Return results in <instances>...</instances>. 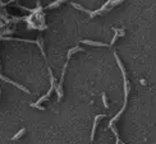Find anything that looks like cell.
Returning <instances> with one entry per match:
<instances>
[{
	"label": "cell",
	"mask_w": 156,
	"mask_h": 144,
	"mask_svg": "<svg viewBox=\"0 0 156 144\" xmlns=\"http://www.w3.org/2000/svg\"><path fill=\"white\" fill-rule=\"evenodd\" d=\"M105 116H106L105 113H102V115H99V116H96V117H95L94 126H92V131H91V142H92V140H94V138H95V131H96V128H97L99 120H100V119H102V117H105Z\"/></svg>",
	"instance_id": "cell-4"
},
{
	"label": "cell",
	"mask_w": 156,
	"mask_h": 144,
	"mask_svg": "<svg viewBox=\"0 0 156 144\" xmlns=\"http://www.w3.org/2000/svg\"><path fill=\"white\" fill-rule=\"evenodd\" d=\"M114 31H115V35H114L113 40H111V42H110V46H113L114 43H115V41H117V40L119 38L120 36H124V31H123V29H117V28H114Z\"/></svg>",
	"instance_id": "cell-6"
},
{
	"label": "cell",
	"mask_w": 156,
	"mask_h": 144,
	"mask_svg": "<svg viewBox=\"0 0 156 144\" xmlns=\"http://www.w3.org/2000/svg\"><path fill=\"white\" fill-rule=\"evenodd\" d=\"M101 97H102V102H104V106H105V107H106V109H107V107H109V105H107V99H106V94H105V93H102V94H101Z\"/></svg>",
	"instance_id": "cell-9"
},
{
	"label": "cell",
	"mask_w": 156,
	"mask_h": 144,
	"mask_svg": "<svg viewBox=\"0 0 156 144\" xmlns=\"http://www.w3.org/2000/svg\"><path fill=\"white\" fill-rule=\"evenodd\" d=\"M114 57H115V60H117L118 62V65H119V68L122 70V75H123V79H124V103H123V107H122V110L119 112L117 113V115L114 116V119H111L110 120V123H109V126L110 125H113L115 121H117L118 119L120 117V115L123 113V111L125 110V106H127V99H128V93H129V86H128V78H127V73H125V69H124V65L122 64V61H120V59L118 57V55L117 52H114Z\"/></svg>",
	"instance_id": "cell-1"
},
{
	"label": "cell",
	"mask_w": 156,
	"mask_h": 144,
	"mask_svg": "<svg viewBox=\"0 0 156 144\" xmlns=\"http://www.w3.org/2000/svg\"><path fill=\"white\" fill-rule=\"evenodd\" d=\"M83 49L79 46H76L73 47V49L69 50L68 52V57H67V62L64 64V66H63V72H62V77H60V80H59V83L57 84V87H55V89H57V93H58V99H62L63 97V80H64V77H65V72H67V68H68V62L70 60V56H72L73 54L76 52H83Z\"/></svg>",
	"instance_id": "cell-3"
},
{
	"label": "cell",
	"mask_w": 156,
	"mask_h": 144,
	"mask_svg": "<svg viewBox=\"0 0 156 144\" xmlns=\"http://www.w3.org/2000/svg\"><path fill=\"white\" fill-rule=\"evenodd\" d=\"M65 0H57L55 3H51V4H49L46 6V9H53V8H57V6H59L62 4V3H64Z\"/></svg>",
	"instance_id": "cell-7"
},
{
	"label": "cell",
	"mask_w": 156,
	"mask_h": 144,
	"mask_svg": "<svg viewBox=\"0 0 156 144\" xmlns=\"http://www.w3.org/2000/svg\"><path fill=\"white\" fill-rule=\"evenodd\" d=\"M31 106H32V107H36V109H39V110H41V111H44V110H45V107H44V106L36 105V103H31Z\"/></svg>",
	"instance_id": "cell-10"
},
{
	"label": "cell",
	"mask_w": 156,
	"mask_h": 144,
	"mask_svg": "<svg viewBox=\"0 0 156 144\" xmlns=\"http://www.w3.org/2000/svg\"><path fill=\"white\" fill-rule=\"evenodd\" d=\"M84 45H90V46H102V47H107L110 45H107V43H104V42H95V41H90V40H83V41H81Z\"/></svg>",
	"instance_id": "cell-5"
},
{
	"label": "cell",
	"mask_w": 156,
	"mask_h": 144,
	"mask_svg": "<svg viewBox=\"0 0 156 144\" xmlns=\"http://www.w3.org/2000/svg\"><path fill=\"white\" fill-rule=\"evenodd\" d=\"M123 1H124V0H107V1L105 3V4L102 5V8H100V9H97V10H95V12H90V10L84 9L83 6H81L79 4H76V3H72V5H73L76 9H78V10H82V12H86V13H87L91 18H94V17H96V16H100V14H104V13L110 12V9H113L114 6H117V5L122 4Z\"/></svg>",
	"instance_id": "cell-2"
},
{
	"label": "cell",
	"mask_w": 156,
	"mask_h": 144,
	"mask_svg": "<svg viewBox=\"0 0 156 144\" xmlns=\"http://www.w3.org/2000/svg\"><path fill=\"white\" fill-rule=\"evenodd\" d=\"M24 133H26V129H21V130H19V131H18V133H17V134H16V135H14V136H13V138H12V140H17V139H19V138H21V136H22V135H23V134H24Z\"/></svg>",
	"instance_id": "cell-8"
}]
</instances>
